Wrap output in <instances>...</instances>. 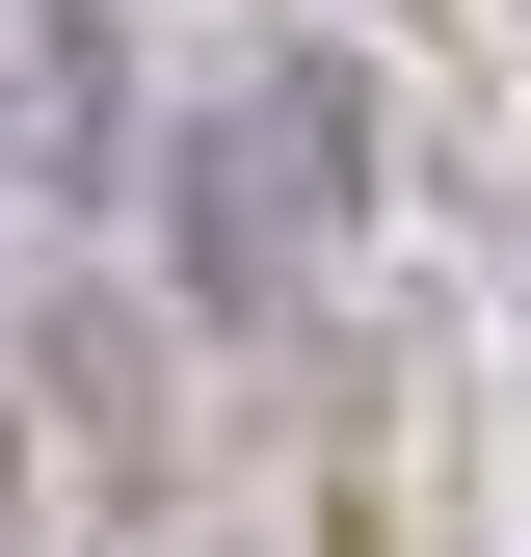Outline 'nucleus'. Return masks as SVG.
Here are the masks:
<instances>
[{
  "instance_id": "obj_1",
  "label": "nucleus",
  "mask_w": 531,
  "mask_h": 557,
  "mask_svg": "<svg viewBox=\"0 0 531 557\" xmlns=\"http://www.w3.org/2000/svg\"><path fill=\"white\" fill-rule=\"evenodd\" d=\"M160 213H186V293H213V319H293V265L372 213V81H346L319 27L239 53V81L186 107V186H160Z\"/></svg>"
},
{
  "instance_id": "obj_2",
  "label": "nucleus",
  "mask_w": 531,
  "mask_h": 557,
  "mask_svg": "<svg viewBox=\"0 0 531 557\" xmlns=\"http://www.w3.org/2000/svg\"><path fill=\"white\" fill-rule=\"evenodd\" d=\"M0 345H27V398L81 425V505H160V345L107 293H0Z\"/></svg>"
},
{
  "instance_id": "obj_3",
  "label": "nucleus",
  "mask_w": 531,
  "mask_h": 557,
  "mask_svg": "<svg viewBox=\"0 0 531 557\" xmlns=\"http://www.w3.org/2000/svg\"><path fill=\"white\" fill-rule=\"evenodd\" d=\"M0 557H27V345H0Z\"/></svg>"
},
{
  "instance_id": "obj_4",
  "label": "nucleus",
  "mask_w": 531,
  "mask_h": 557,
  "mask_svg": "<svg viewBox=\"0 0 531 557\" xmlns=\"http://www.w3.org/2000/svg\"><path fill=\"white\" fill-rule=\"evenodd\" d=\"M0 160H27V0H0Z\"/></svg>"
}]
</instances>
